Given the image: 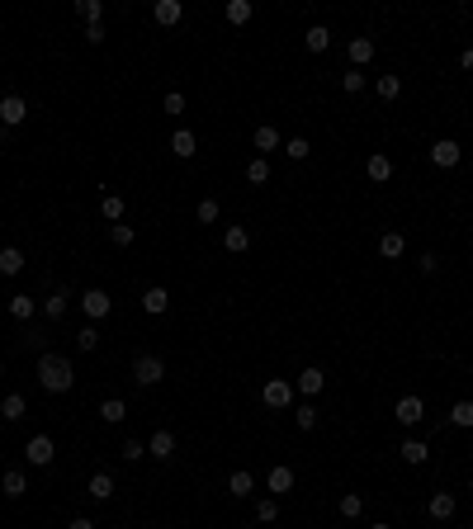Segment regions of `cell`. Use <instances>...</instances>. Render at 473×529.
Returning <instances> with one entry per match:
<instances>
[{
  "label": "cell",
  "mask_w": 473,
  "mask_h": 529,
  "mask_svg": "<svg viewBox=\"0 0 473 529\" xmlns=\"http://www.w3.org/2000/svg\"><path fill=\"white\" fill-rule=\"evenodd\" d=\"M38 383H43V392H71V383H76V369H71V359L66 355H38Z\"/></svg>",
  "instance_id": "6da1fadb"
},
{
  "label": "cell",
  "mask_w": 473,
  "mask_h": 529,
  "mask_svg": "<svg viewBox=\"0 0 473 529\" xmlns=\"http://www.w3.org/2000/svg\"><path fill=\"white\" fill-rule=\"evenodd\" d=\"M133 378H138L142 388H157L161 378H166V359L161 355H138L133 359Z\"/></svg>",
  "instance_id": "7a4b0ae2"
},
{
  "label": "cell",
  "mask_w": 473,
  "mask_h": 529,
  "mask_svg": "<svg viewBox=\"0 0 473 529\" xmlns=\"http://www.w3.org/2000/svg\"><path fill=\"white\" fill-rule=\"evenodd\" d=\"M431 161H436L441 171H455L459 161H464V147H459L455 138H441V142H436V147H431Z\"/></svg>",
  "instance_id": "3957f363"
},
{
  "label": "cell",
  "mask_w": 473,
  "mask_h": 529,
  "mask_svg": "<svg viewBox=\"0 0 473 529\" xmlns=\"http://www.w3.org/2000/svg\"><path fill=\"white\" fill-rule=\"evenodd\" d=\"M261 402L275 406V411H284V406L294 402V383H284V378H270L265 388H261Z\"/></svg>",
  "instance_id": "277c9868"
},
{
  "label": "cell",
  "mask_w": 473,
  "mask_h": 529,
  "mask_svg": "<svg viewBox=\"0 0 473 529\" xmlns=\"http://www.w3.org/2000/svg\"><path fill=\"white\" fill-rule=\"evenodd\" d=\"M29 118V104H24V95H5L0 99V128H19Z\"/></svg>",
  "instance_id": "5b68a950"
},
{
  "label": "cell",
  "mask_w": 473,
  "mask_h": 529,
  "mask_svg": "<svg viewBox=\"0 0 473 529\" xmlns=\"http://www.w3.org/2000/svg\"><path fill=\"white\" fill-rule=\"evenodd\" d=\"M80 308H85V317H90V322H104V317L114 312V303H109V293H104V288H85Z\"/></svg>",
  "instance_id": "8992f818"
},
{
  "label": "cell",
  "mask_w": 473,
  "mask_h": 529,
  "mask_svg": "<svg viewBox=\"0 0 473 529\" xmlns=\"http://www.w3.org/2000/svg\"><path fill=\"white\" fill-rule=\"evenodd\" d=\"M52 454H57V444H52L47 435H33L29 444H24V458H29L33 468H47V463H52Z\"/></svg>",
  "instance_id": "52a82bcc"
},
{
  "label": "cell",
  "mask_w": 473,
  "mask_h": 529,
  "mask_svg": "<svg viewBox=\"0 0 473 529\" xmlns=\"http://www.w3.org/2000/svg\"><path fill=\"white\" fill-rule=\"evenodd\" d=\"M322 388H327V374H322V369H303V374L294 378V392H303V397H317Z\"/></svg>",
  "instance_id": "ba28073f"
},
{
  "label": "cell",
  "mask_w": 473,
  "mask_h": 529,
  "mask_svg": "<svg viewBox=\"0 0 473 529\" xmlns=\"http://www.w3.org/2000/svg\"><path fill=\"white\" fill-rule=\"evenodd\" d=\"M199 152V138L189 133V128H175L171 133V156H180V161H189V156Z\"/></svg>",
  "instance_id": "9c48e42d"
},
{
  "label": "cell",
  "mask_w": 473,
  "mask_h": 529,
  "mask_svg": "<svg viewBox=\"0 0 473 529\" xmlns=\"http://www.w3.org/2000/svg\"><path fill=\"white\" fill-rule=\"evenodd\" d=\"M180 15H185V5H180V0H157V5H152V19H157L161 29L180 24Z\"/></svg>",
  "instance_id": "30bf717a"
},
{
  "label": "cell",
  "mask_w": 473,
  "mask_h": 529,
  "mask_svg": "<svg viewBox=\"0 0 473 529\" xmlns=\"http://www.w3.org/2000/svg\"><path fill=\"white\" fill-rule=\"evenodd\" d=\"M455 492H436V497L426 501V515H431V520H450V515H455Z\"/></svg>",
  "instance_id": "8fae6325"
},
{
  "label": "cell",
  "mask_w": 473,
  "mask_h": 529,
  "mask_svg": "<svg viewBox=\"0 0 473 529\" xmlns=\"http://www.w3.org/2000/svg\"><path fill=\"white\" fill-rule=\"evenodd\" d=\"M397 420H402V425H421L426 420V402L421 397H402V402H397Z\"/></svg>",
  "instance_id": "7c38bea8"
},
{
  "label": "cell",
  "mask_w": 473,
  "mask_h": 529,
  "mask_svg": "<svg viewBox=\"0 0 473 529\" xmlns=\"http://www.w3.org/2000/svg\"><path fill=\"white\" fill-rule=\"evenodd\" d=\"M265 487L275 492V497H284V492H294V468L275 463V468H270V478H265Z\"/></svg>",
  "instance_id": "4fadbf2b"
},
{
  "label": "cell",
  "mask_w": 473,
  "mask_h": 529,
  "mask_svg": "<svg viewBox=\"0 0 473 529\" xmlns=\"http://www.w3.org/2000/svg\"><path fill=\"white\" fill-rule=\"evenodd\" d=\"M171 308V293H166V288H147V293H142V312H147V317H161V312Z\"/></svg>",
  "instance_id": "5bb4252c"
},
{
  "label": "cell",
  "mask_w": 473,
  "mask_h": 529,
  "mask_svg": "<svg viewBox=\"0 0 473 529\" xmlns=\"http://www.w3.org/2000/svg\"><path fill=\"white\" fill-rule=\"evenodd\" d=\"M0 487H5V497L15 501L29 492V478H24V468H5V478H0Z\"/></svg>",
  "instance_id": "9a60e30c"
},
{
  "label": "cell",
  "mask_w": 473,
  "mask_h": 529,
  "mask_svg": "<svg viewBox=\"0 0 473 529\" xmlns=\"http://www.w3.org/2000/svg\"><path fill=\"white\" fill-rule=\"evenodd\" d=\"M147 454L166 463V458H171V454H175V435H171V430H157V435L147 439Z\"/></svg>",
  "instance_id": "2e32d148"
},
{
  "label": "cell",
  "mask_w": 473,
  "mask_h": 529,
  "mask_svg": "<svg viewBox=\"0 0 473 529\" xmlns=\"http://www.w3.org/2000/svg\"><path fill=\"white\" fill-rule=\"evenodd\" d=\"M364 171H369V180H374V185H383V180H393V161H388L383 152H374L369 161H364Z\"/></svg>",
  "instance_id": "e0dca14e"
},
{
  "label": "cell",
  "mask_w": 473,
  "mask_h": 529,
  "mask_svg": "<svg viewBox=\"0 0 473 529\" xmlns=\"http://www.w3.org/2000/svg\"><path fill=\"white\" fill-rule=\"evenodd\" d=\"M350 62H355V71L374 62V38H350Z\"/></svg>",
  "instance_id": "ac0fdd59"
},
{
  "label": "cell",
  "mask_w": 473,
  "mask_h": 529,
  "mask_svg": "<svg viewBox=\"0 0 473 529\" xmlns=\"http://www.w3.org/2000/svg\"><path fill=\"white\" fill-rule=\"evenodd\" d=\"M19 269H24V250H19V246H5V250H0V274H5V279H15Z\"/></svg>",
  "instance_id": "d6986e66"
},
{
  "label": "cell",
  "mask_w": 473,
  "mask_h": 529,
  "mask_svg": "<svg viewBox=\"0 0 473 529\" xmlns=\"http://www.w3.org/2000/svg\"><path fill=\"white\" fill-rule=\"evenodd\" d=\"M24 411H29L24 392H5V397H0V416H5V420H19Z\"/></svg>",
  "instance_id": "ffe728a7"
},
{
  "label": "cell",
  "mask_w": 473,
  "mask_h": 529,
  "mask_svg": "<svg viewBox=\"0 0 473 529\" xmlns=\"http://www.w3.org/2000/svg\"><path fill=\"white\" fill-rule=\"evenodd\" d=\"M402 250H407V241H402V232H383V236H378V255H383V260H397Z\"/></svg>",
  "instance_id": "44dd1931"
},
{
  "label": "cell",
  "mask_w": 473,
  "mask_h": 529,
  "mask_svg": "<svg viewBox=\"0 0 473 529\" xmlns=\"http://www.w3.org/2000/svg\"><path fill=\"white\" fill-rule=\"evenodd\" d=\"M303 43H308V52H327L331 47V29L327 24H313V29L303 33Z\"/></svg>",
  "instance_id": "7402d4cb"
},
{
  "label": "cell",
  "mask_w": 473,
  "mask_h": 529,
  "mask_svg": "<svg viewBox=\"0 0 473 529\" xmlns=\"http://www.w3.org/2000/svg\"><path fill=\"white\" fill-rule=\"evenodd\" d=\"M33 312H38V303H33L29 293H15V298H10V317H15V322H33Z\"/></svg>",
  "instance_id": "603a6c76"
},
{
  "label": "cell",
  "mask_w": 473,
  "mask_h": 529,
  "mask_svg": "<svg viewBox=\"0 0 473 529\" xmlns=\"http://www.w3.org/2000/svg\"><path fill=\"white\" fill-rule=\"evenodd\" d=\"M222 246L232 250V255H241V250L251 246V232H246V227H227V232H222Z\"/></svg>",
  "instance_id": "cb8c5ba5"
},
{
  "label": "cell",
  "mask_w": 473,
  "mask_h": 529,
  "mask_svg": "<svg viewBox=\"0 0 473 529\" xmlns=\"http://www.w3.org/2000/svg\"><path fill=\"white\" fill-rule=\"evenodd\" d=\"M85 492H90L95 501H109L114 497V478H109V473H95L90 482H85Z\"/></svg>",
  "instance_id": "d4e9b609"
},
{
  "label": "cell",
  "mask_w": 473,
  "mask_h": 529,
  "mask_svg": "<svg viewBox=\"0 0 473 529\" xmlns=\"http://www.w3.org/2000/svg\"><path fill=\"white\" fill-rule=\"evenodd\" d=\"M251 487H256V478L246 468H236L232 478H227V492H232V497H251Z\"/></svg>",
  "instance_id": "484cf974"
},
{
  "label": "cell",
  "mask_w": 473,
  "mask_h": 529,
  "mask_svg": "<svg viewBox=\"0 0 473 529\" xmlns=\"http://www.w3.org/2000/svg\"><path fill=\"white\" fill-rule=\"evenodd\" d=\"M251 142H256V152H261V156H265V152H280V133H275L270 123H265V128H256V138H251Z\"/></svg>",
  "instance_id": "4316f807"
},
{
  "label": "cell",
  "mask_w": 473,
  "mask_h": 529,
  "mask_svg": "<svg viewBox=\"0 0 473 529\" xmlns=\"http://www.w3.org/2000/svg\"><path fill=\"white\" fill-rule=\"evenodd\" d=\"M426 458H431V449H426L421 439H402V463L417 468V463H426Z\"/></svg>",
  "instance_id": "83f0119b"
},
{
  "label": "cell",
  "mask_w": 473,
  "mask_h": 529,
  "mask_svg": "<svg viewBox=\"0 0 473 529\" xmlns=\"http://www.w3.org/2000/svg\"><path fill=\"white\" fill-rule=\"evenodd\" d=\"M222 15H227V24H246L251 19V0H227Z\"/></svg>",
  "instance_id": "f1b7e54d"
},
{
  "label": "cell",
  "mask_w": 473,
  "mask_h": 529,
  "mask_svg": "<svg viewBox=\"0 0 473 529\" xmlns=\"http://www.w3.org/2000/svg\"><path fill=\"white\" fill-rule=\"evenodd\" d=\"M124 416H128V406L119 402V397H109V402H100V420H104V425H119Z\"/></svg>",
  "instance_id": "f546056e"
},
{
  "label": "cell",
  "mask_w": 473,
  "mask_h": 529,
  "mask_svg": "<svg viewBox=\"0 0 473 529\" xmlns=\"http://www.w3.org/2000/svg\"><path fill=\"white\" fill-rule=\"evenodd\" d=\"M336 511L346 515V520H360V515H364V497H355V492H346V497L336 501Z\"/></svg>",
  "instance_id": "4dcf8cb0"
},
{
  "label": "cell",
  "mask_w": 473,
  "mask_h": 529,
  "mask_svg": "<svg viewBox=\"0 0 473 529\" xmlns=\"http://www.w3.org/2000/svg\"><path fill=\"white\" fill-rule=\"evenodd\" d=\"M450 425L473 430V402H455V406H450Z\"/></svg>",
  "instance_id": "1f68e13d"
},
{
  "label": "cell",
  "mask_w": 473,
  "mask_h": 529,
  "mask_svg": "<svg viewBox=\"0 0 473 529\" xmlns=\"http://www.w3.org/2000/svg\"><path fill=\"white\" fill-rule=\"evenodd\" d=\"M66 308H71V298H66V288H57V293H52V298H47V303H43V312H47V322H57V317H62V312Z\"/></svg>",
  "instance_id": "d6a6232c"
},
{
  "label": "cell",
  "mask_w": 473,
  "mask_h": 529,
  "mask_svg": "<svg viewBox=\"0 0 473 529\" xmlns=\"http://www.w3.org/2000/svg\"><path fill=\"white\" fill-rule=\"evenodd\" d=\"M294 425H299V430H317V406L313 402L294 406Z\"/></svg>",
  "instance_id": "836d02e7"
},
{
  "label": "cell",
  "mask_w": 473,
  "mask_h": 529,
  "mask_svg": "<svg viewBox=\"0 0 473 529\" xmlns=\"http://www.w3.org/2000/svg\"><path fill=\"white\" fill-rule=\"evenodd\" d=\"M100 213L109 222H124V199H119V194H104V199H100Z\"/></svg>",
  "instance_id": "e575fe53"
},
{
  "label": "cell",
  "mask_w": 473,
  "mask_h": 529,
  "mask_svg": "<svg viewBox=\"0 0 473 529\" xmlns=\"http://www.w3.org/2000/svg\"><path fill=\"white\" fill-rule=\"evenodd\" d=\"M284 156H289V161H308L313 147H308V138H289V142H284Z\"/></svg>",
  "instance_id": "d590c367"
},
{
  "label": "cell",
  "mask_w": 473,
  "mask_h": 529,
  "mask_svg": "<svg viewBox=\"0 0 473 529\" xmlns=\"http://www.w3.org/2000/svg\"><path fill=\"white\" fill-rule=\"evenodd\" d=\"M374 90H378V99H397V95H402V80L397 76H378Z\"/></svg>",
  "instance_id": "8d00e7d4"
},
{
  "label": "cell",
  "mask_w": 473,
  "mask_h": 529,
  "mask_svg": "<svg viewBox=\"0 0 473 529\" xmlns=\"http://www.w3.org/2000/svg\"><path fill=\"white\" fill-rule=\"evenodd\" d=\"M76 15L85 19V24H100V15H104V5H100V0H76Z\"/></svg>",
  "instance_id": "74e56055"
},
{
  "label": "cell",
  "mask_w": 473,
  "mask_h": 529,
  "mask_svg": "<svg viewBox=\"0 0 473 529\" xmlns=\"http://www.w3.org/2000/svg\"><path fill=\"white\" fill-rule=\"evenodd\" d=\"M246 180H251V185H265V180H270V161H265V156H256L251 166H246Z\"/></svg>",
  "instance_id": "f35d334b"
},
{
  "label": "cell",
  "mask_w": 473,
  "mask_h": 529,
  "mask_svg": "<svg viewBox=\"0 0 473 529\" xmlns=\"http://www.w3.org/2000/svg\"><path fill=\"white\" fill-rule=\"evenodd\" d=\"M133 236H138V232H133L128 222H114V227H109V241H114V246H133Z\"/></svg>",
  "instance_id": "ab89813d"
},
{
  "label": "cell",
  "mask_w": 473,
  "mask_h": 529,
  "mask_svg": "<svg viewBox=\"0 0 473 529\" xmlns=\"http://www.w3.org/2000/svg\"><path fill=\"white\" fill-rule=\"evenodd\" d=\"M76 345H80V350H85V355H90V350H100V331H95V327H80Z\"/></svg>",
  "instance_id": "60d3db41"
},
{
  "label": "cell",
  "mask_w": 473,
  "mask_h": 529,
  "mask_svg": "<svg viewBox=\"0 0 473 529\" xmlns=\"http://www.w3.org/2000/svg\"><path fill=\"white\" fill-rule=\"evenodd\" d=\"M275 515H280V501L270 497V501H261V506H256V520H261V525H270V520H275Z\"/></svg>",
  "instance_id": "b9f144b4"
},
{
  "label": "cell",
  "mask_w": 473,
  "mask_h": 529,
  "mask_svg": "<svg viewBox=\"0 0 473 529\" xmlns=\"http://www.w3.org/2000/svg\"><path fill=\"white\" fill-rule=\"evenodd\" d=\"M124 458H128V463L147 458V444H142V439H124Z\"/></svg>",
  "instance_id": "7bdbcfd3"
},
{
  "label": "cell",
  "mask_w": 473,
  "mask_h": 529,
  "mask_svg": "<svg viewBox=\"0 0 473 529\" xmlns=\"http://www.w3.org/2000/svg\"><path fill=\"white\" fill-rule=\"evenodd\" d=\"M218 199H199V222H218Z\"/></svg>",
  "instance_id": "ee69618b"
},
{
  "label": "cell",
  "mask_w": 473,
  "mask_h": 529,
  "mask_svg": "<svg viewBox=\"0 0 473 529\" xmlns=\"http://www.w3.org/2000/svg\"><path fill=\"white\" fill-rule=\"evenodd\" d=\"M341 90H346V95H360V90H364V76H360V71H346V76H341Z\"/></svg>",
  "instance_id": "f6af8a7d"
},
{
  "label": "cell",
  "mask_w": 473,
  "mask_h": 529,
  "mask_svg": "<svg viewBox=\"0 0 473 529\" xmlns=\"http://www.w3.org/2000/svg\"><path fill=\"white\" fill-rule=\"evenodd\" d=\"M166 114H185V95H180V90L166 95Z\"/></svg>",
  "instance_id": "bcb514c9"
},
{
  "label": "cell",
  "mask_w": 473,
  "mask_h": 529,
  "mask_svg": "<svg viewBox=\"0 0 473 529\" xmlns=\"http://www.w3.org/2000/svg\"><path fill=\"white\" fill-rule=\"evenodd\" d=\"M85 43H95V47L104 43V24H85Z\"/></svg>",
  "instance_id": "7dc6e473"
},
{
  "label": "cell",
  "mask_w": 473,
  "mask_h": 529,
  "mask_svg": "<svg viewBox=\"0 0 473 529\" xmlns=\"http://www.w3.org/2000/svg\"><path fill=\"white\" fill-rule=\"evenodd\" d=\"M436 269H441V260H436V255L426 250V255H421V274H436Z\"/></svg>",
  "instance_id": "c3c4849f"
},
{
  "label": "cell",
  "mask_w": 473,
  "mask_h": 529,
  "mask_svg": "<svg viewBox=\"0 0 473 529\" xmlns=\"http://www.w3.org/2000/svg\"><path fill=\"white\" fill-rule=\"evenodd\" d=\"M66 529H95V520H90V515H76V520H71Z\"/></svg>",
  "instance_id": "681fc988"
},
{
  "label": "cell",
  "mask_w": 473,
  "mask_h": 529,
  "mask_svg": "<svg viewBox=\"0 0 473 529\" xmlns=\"http://www.w3.org/2000/svg\"><path fill=\"white\" fill-rule=\"evenodd\" d=\"M459 66H464V71H473V47H464V52H459Z\"/></svg>",
  "instance_id": "f907efd6"
},
{
  "label": "cell",
  "mask_w": 473,
  "mask_h": 529,
  "mask_svg": "<svg viewBox=\"0 0 473 529\" xmlns=\"http://www.w3.org/2000/svg\"><path fill=\"white\" fill-rule=\"evenodd\" d=\"M369 529H388V525H369Z\"/></svg>",
  "instance_id": "816d5d0a"
},
{
  "label": "cell",
  "mask_w": 473,
  "mask_h": 529,
  "mask_svg": "<svg viewBox=\"0 0 473 529\" xmlns=\"http://www.w3.org/2000/svg\"><path fill=\"white\" fill-rule=\"evenodd\" d=\"M469 492H473V478H469Z\"/></svg>",
  "instance_id": "f5cc1de1"
}]
</instances>
